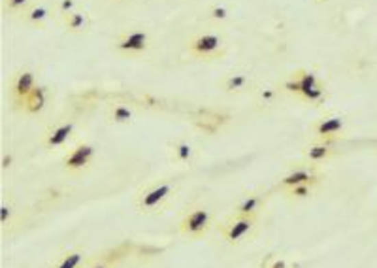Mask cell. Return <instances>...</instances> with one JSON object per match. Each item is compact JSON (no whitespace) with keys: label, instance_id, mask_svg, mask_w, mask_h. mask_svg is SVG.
Segmentation results:
<instances>
[{"label":"cell","instance_id":"obj_1","mask_svg":"<svg viewBox=\"0 0 377 268\" xmlns=\"http://www.w3.org/2000/svg\"><path fill=\"white\" fill-rule=\"evenodd\" d=\"M180 193V182L175 178H158L145 184L136 193L134 208L142 215L165 214Z\"/></svg>","mask_w":377,"mask_h":268},{"label":"cell","instance_id":"obj_2","mask_svg":"<svg viewBox=\"0 0 377 268\" xmlns=\"http://www.w3.org/2000/svg\"><path fill=\"white\" fill-rule=\"evenodd\" d=\"M217 223L219 219L215 215V210L204 200H195L183 208L180 221H178V232L185 240L198 242L208 236L211 230L217 229Z\"/></svg>","mask_w":377,"mask_h":268},{"label":"cell","instance_id":"obj_3","mask_svg":"<svg viewBox=\"0 0 377 268\" xmlns=\"http://www.w3.org/2000/svg\"><path fill=\"white\" fill-rule=\"evenodd\" d=\"M263 227V217H253V215H240L230 212L223 219H219L217 232L219 236L230 245H241L253 242Z\"/></svg>","mask_w":377,"mask_h":268},{"label":"cell","instance_id":"obj_4","mask_svg":"<svg viewBox=\"0 0 377 268\" xmlns=\"http://www.w3.org/2000/svg\"><path fill=\"white\" fill-rule=\"evenodd\" d=\"M187 53L200 62L221 61L228 53V44L219 32H198L187 42Z\"/></svg>","mask_w":377,"mask_h":268},{"label":"cell","instance_id":"obj_5","mask_svg":"<svg viewBox=\"0 0 377 268\" xmlns=\"http://www.w3.org/2000/svg\"><path fill=\"white\" fill-rule=\"evenodd\" d=\"M97 157L98 147L87 142V140H80L77 144H74L64 154L60 165H62V170L66 174H70V176H82V174H87L95 167Z\"/></svg>","mask_w":377,"mask_h":268},{"label":"cell","instance_id":"obj_6","mask_svg":"<svg viewBox=\"0 0 377 268\" xmlns=\"http://www.w3.org/2000/svg\"><path fill=\"white\" fill-rule=\"evenodd\" d=\"M323 180H324L323 167L302 161L298 162V165H293V167L287 170L283 176H279L278 189L279 191H285V189H289V187H294V185H302V184H311L319 187V185L323 184Z\"/></svg>","mask_w":377,"mask_h":268},{"label":"cell","instance_id":"obj_7","mask_svg":"<svg viewBox=\"0 0 377 268\" xmlns=\"http://www.w3.org/2000/svg\"><path fill=\"white\" fill-rule=\"evenodd\" d=\"M151 36L145 29L130 27L121 32L113 42V51L123 57H138L149 51Z\"/></svg>","mask_w":377,"mask_h":268},{"label":"cell","instance_id":"obj_8","mask_svg":"<svg viewBox=\"0 0 377 268\" xmlns=\"http://www.w3.org/2000/svg\"><path fill=\"white\" fill-rule=\"evenodd\" d=\"M345 119L338 114H324L309 125L311 140H323V142H338L345 136Z\"/></svg>","mask_w":377,"mask_h":268},{"label":"cell","instance_id":"obj_9","mask_svg":"<svg viewBox=\"0 0 377 268\" xmlns=\"http://www.w3.org/2000/svg\"><path fill=\"white\" fill-rule=\"evenodd\" d=\"M270 200V191L266 189H253V191L241 193L236 199L232 206L234 214L253 215V217H263Z\"/></svg>","mask_w":377,"mask_h":268},{"label":"cell","instance_id":"obj_10","mask_svg":"<svg viewBox=\"0 0 377 268\" xmlns=\"http://www.w3.org/2000/svg\"><path fill=\"white\" fill-rule=\"evenodd\" d=\"M75 134V123L74 119H64V121L49 125L44 132V147L47 151H55L64 147L74 138Z\"/></svg>","mask_w":377,"mask_h":268},{"label":"cell","instance_id":"obj_11","mask_svg":"<svg viewBox=\"0 0 377 268\" xmlns=\"http://www.w3.org/2000/svg\"><path fill=\"white\" fill-rule=\"evenodd\" d=\"M36 85L38 77L30 69L19 70V72L12 77V84H10V97H12V102H14L15 110H19L23 100L27 99V95H29Z\"/></svg>","mask_w":377,"mask_h":268},{"label":"cell","instance_id":"obj_12","mask_svg":"<svg viewBox=\"0 0 377 268\" xmlns=\"http://www.w3.org/2000/svg\"><path fill=\"white\" fill-rule=\"evenodd\" d=\"M339 154L336 142H323V140H311L308 146L302 149V159L311 165L323 167V162L330 161Z\"/></svg>","mask_w":377,"mask_h":268},{"label":"cell","instance_id":"obj_13","mask_svg":"<svg viewBox=\"0 0 377 268\" xmlns=\"http://www.w3.org/2000/svg\"><path fill=\"white\" fill-rule=\"evenodd\" d=\"M221 89L226 95H243L256 89V85L255 80L249 76L247 72H232L221 80Z\"/></svg>","mask_w":377,"mask_h":268},{"label":"cell","instance_id":"obj_14","mask_svg":"<svg viewBox=\"0 0 377 268\" xmlns=\"http://www.w3.org/2000/svg\"><path fill=\"white\" fill-rule=\"evenodd\" d=\"M87 263V253L82 247H66L53 255L47 268H82Z\"/></svg>","mask_w":377,"mask_h":268},{"label":"cell","instance_id":"obj_15","mask_svg":"<svg viewBox=\"0 0 377 268\" xmlns=\"http://www.w3.org/2000/svg\"><path fill=\"white\" fill-rule=\"evenodd\" d=\"M47 100H49V91L47 87L42 84H38L32 91L27 95V99L23 100L19 110L29 115H36L40 112H44V108L47 106Z\"/></svg>","mask_w":377,"mask_h":268},{"label":"cell","instance_id":"obj_16","mask_svg":"<svg viewBox=\"0 0 377 268\" xmlns=\"http://www.w3.org/2000/svg\"><path fill=\"white\" fill-rule=\"evenodd\" d=\"M53 16V10L45 4H32L27 12H23L21 21L30 29H44L49 17Z\"/></svg>","mask_w":377,"mask_h":268},{"label":"cell","instance_id":"obj_17","mask_svg":"<svg viewBox=\"0 0 377 268\" xmlns=\"http://www.w3.org/2000/svg\"><path fill=\"white\" fill-rule=\"evenodd\" d=\"M170 157L180 167H191L195 161V147L187 140H175L170 144Z\"/></svg>","mask_w":377,"mask_h":268},{"label":"cell","instance_id":"obj_18","mask_svg":"<svg viewBox=\"0 0 377 268\" xmlns=\"http://www.w3.org/2000/svg\"><path fill=\"white\" fill-rule=\"evenodd\" d=\"M60 23H62V27H64L68 32H72V34H82V32L89 31L90 19L83 10H74V12H70V14H66L64 17H60Z\"/></svg>","mask_w":377,"mask_h":268},{"label":"cell","instance_id":"obj_19","mask_svg":"<svg viewBox=\"0 0 377 268\" xmlns=\"http://www.w3.org/2000/svg\"><path fill=\"white\" fill-rule=\"evenodd\" d=\"M315 189L317 185L302 184L294 185V187H289L285 191H281V195H283L287 200H291V202H304V200H309L315 195Z\"/></svg>","mask_w":377,"mask_h":268},{"label":"cell","instance_id":"obj_20","mask_svg":"<svg viewBox=\"0 0 377 268\" xmlns=\"http://www.w3.org/2000/svg\"><path fill=\"white\" fill-rule=\"evenodd\" d=\"M17 215H19V208L15 206V202L10 197L2 200L0 204V225L2 229H10L17 223Z\"/></svg>","mask_w":377,"mask_h":268},{"label":"cell","instance_id":"obj_21","mask_svg":"<svg viewBox=\"0 0 377 268\" xmlns=\"http://www.w3.org/2000/svg\"><path fill=\"white\" fill-rule=\"evenodd\" d=\"M108 119L115 125H130L134 121V112L125 104H112L108 110Z\"/></svg>","mask_w":377,"mask_h":268},{"label":"cell","instance_id":"obj_22","mask_svg":"<svg viewBox=\"0 0 377 268\" xmlns=\"http://www.w3.org/2000/svg\"><path fill=\"white\" fill-rule=\"evenodd\" d=\"M293 76L296 77V82H298V85H300V95L304 91H308V89H311V87H315V85L321 84V80L317 77L315 72H309V70H296V72H293Z\"/></svg>","mask_w":377,"mask_h":268},{"label":"cell","instance_id":"obj_23","mask_svg":"<svg viewBox=\"0 0 377 268\" xmlns=\"http://www.w3.org/2000/svg\"><path fill=\"white\" fill-rule=\"evenodd\" d=\"M298 99L304 100V102H309V104H315V106H319V104H323L324 100H326V87H324V84L321 82V84L315 85V87H311V89H308V91L302 93Z\"/></svg>","mask_w":377,"mask_h":268},{"label":"cell","instance_id":"obj_24","mask_svg":"<svg viewBox=\"0 0 377 268\" xmlns=\"http://www.w3.org/2000/svg\"><path fill=\"white\" fill-rule=\"evenodd\" d=\"M206 16L213 23H225L232 17V12H230V8H226L225 4H211L206 12Z\"/></svg>","mask_w":377,"mask_h":268},{"label":"cell","instance_id":"obj_25","mask_svg":"<svg viewBox=\"0 0 377 268\" xmlns=\"http://www.w3.org/2000/svg\"><path fill=\"white\" fill-rule=\"evenodd\" d=\"M279 93H281V89H278V87H258L256 89V100L263 106H273L278 102Z\"/></svg>","mask_w":377,"mask_h":268},{"label":"cell","instance_id":"obj_26","mask_svg":"<svg viewBox=\"0 0 377 268\" xmlns=\"http://www.w3.org/2000/svg\"><path fill=\"white\" fill-rule=\"evenodd\" d=\"M32 6V0H2V10L12 16H21Z\"/></svg>","mask_w":377,"mask_h":268},{"label":"cell","instance_id":"obj_27","mask_svg":"<svg viewBox=\"0 0 377 268\" xmlns=\"http://www.w3.org/2000/svg\"><path fill=\"white\" fill-rule=\"evenodd\" d=\"M260 268H291V263L287 260L285 255L279 253H270L260 260Z\"/></svg>","mask_w":377,"mask_h":268},{"label":"cell","instance_id":"obj_28","mask_svg":"<svg viewBox=\"0 0 377 268\" xmlns=\"http://www.w3.org/2000/svg\"><path fill=\"white\" fill-rule=\"evenodd\" d=\"M74 10H77V2L75 0H59L55 4V12H57L59 17H64L70 12H74Z\"/></svg>","mask_w":377,"mask_h":268},{"label":"cell","instance_id":"obj_29","mask_svg":"<svg viewBox=\"0 0 377 268\" xmlns=\"http://www.w3.org/2000/svg\"><path fill=\"white\" fill-rule=\"evenodd\" d=\"M82 268H115V267H113L112 260H108V259H93V260L87 259V263H85Z\"/></svg>","mask_w":377,"mask_h":268},{"label":"cell","instance_id":"obj_30","mask_svg":"<svg viewBox=\"0 0 377 268\" xmlns=\"http://www.w3.org/2000/svg\"><path fill=\"white\" fill-rule=\"evenodd\" d=\"M313 2H317V4H324V2H328V0H313Z\"/></svg>","mask_w":377,"mask_h":268},{"label":"cell","instance_id":"obj_31","mask_svg":"<svg viewBox=\"0 0 377 268\" xmlns=\"http://www.w3.org/2000/svg\"><path fill=\"white\" fill-rule=\"evenodd\" d=\"M115 2H123V0H115Z\"/></svg>","mask_w":377,"mask_h":268},{"label":"cell","instance_id":"obj_32","mask_svg":"<svg viewBox=\"0 0 377 268\" xmlns=\"http://www.w3.org/2000/svg\"><path fill=\"white\" fill-rule=\"evenodd\" d=\"M376 147H377V140H376Z\"/></svg>","mask_w":377,"mask_h":268}]
</instances>
